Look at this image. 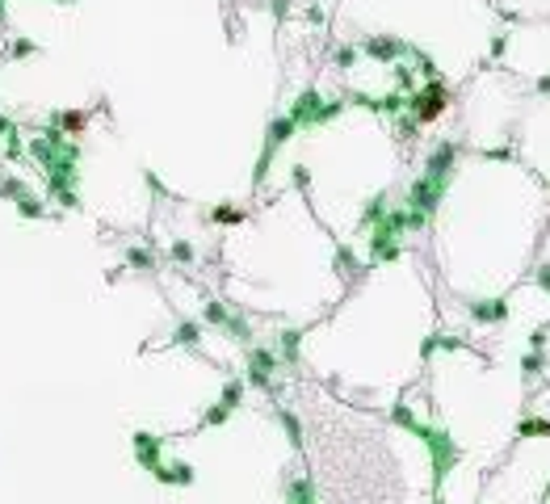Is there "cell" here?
Here are the masks:
<instances>
[{
  "label": "cell",
  "instance_id": "5bb4252c",
  "mask_svg": "<svg viewBox=\"0 0 550 504\" xmlns=\"http://www.w3.org/2000/svg\"><path fill=\"white\" fill-rule=\"evenodd\" d=\"M173 345H198V324H177V332H173Z\"/></svg>",
  "mask_w": 550,
  "mask_h": 504
},
{
  "label": "cell",
  "instance_id": "44dd1931",
  "mask_svg": "<svg viewBox=\"0 0 550 504\" xmlns=\"http://www.w3.org/2000/svg\"><path fill=\"white\" fill-rule=\"evenodd\" d=\"M223 328H227L231 336H240V340H248V324H244L240 316H227V324H223Z\"/></svg>",
  "mask_w": 550,
  "mask_h": 504
},
{
  "label": "cell",
  "instance_id": "30bf717a",
  "mask_svg": "<svg viewBox=\"0 0 550 504\" xmlns=\"http://www.w3.org/2000/svg\"><path fill=\"white\" fill-rule=\"evenodd\" d=\"M286 504H315V492H311V483H307V479L290 483V496H286Z\"/></svg>",
  "mask_w": 550,
  "mask_h": 504
},
{
  "label": "cell",
  "instance_id": "6da1fadb",
  "mask_svg": "<svg viewBox=\"0 0 550 504\" xmlns=\"http://www.w3.org/2000/svg\"><path fill=\"white\" fill-rule=\"evenodd\" d=\"M395 425H404V429H412L424 445H428V454H433V483L442 487L446 483V475L462 463V449H458V441L446 433V429H437V425H420L408 408H395Z\"/></svg>",
  "mask_w": 550,
  "mask_h": 504
},
{
  "label": "cell",
  "instance_id": "d4e9b609",
  "mask_svg": "<svg viewBox=\"0 0 550 504\" xmlns=\"http://www.w3.org/2000/svg\"><path fill=\"white\" fill-rule=\"evenodd\" d=\"M546 500H550V487H546Z\"/></svg>",
  "mask_w": 550,
  "mask_h": 504
},
{
  "label": "cell",
  "instance_id": "603a6c76",
  "mask_svg": "<svg viewBox=\"0 0 550 504\" xmlns=\"http://www.w3.org/2000/svg\"><path fill=\"white\" fill-rule=\"evenodd\" d=\"M538 282H542V290H546V294H550V269H546V265H542V269H538Z\"/></svg>",
  "mask_w": 550,
  "mask_h": 504
},
{
  "label": "cell",
  "instance_id": "8fae6325",
  "mask_svg": "<svg viewBox=\"0 0 550 504\" xmlns=\"http://www.w3.org/2000/svg\"><path fill=\"white\" fill-rule=\"evenodd\" d=\"M17 211H21V219H42V197H34V193L17 197Z\"/></svg>",
  "mask_w": 550,
  "mask_h": 504
},
{
  "label": "cell",
  "instance_id": "5b68a950",
  "mask_svg": "<svg viewBox=\"0 0 550 504\" xmlns=\"http://www.w3.org/2000/svg\"><path fill=\"white\" fill-rule=\"evenodd\" d=\"M131 445H135V463H139L143 471H155V467L164 463V441H160L155 433H143V429H139V433L131 437Z\"/></svg>",
  "mask_w": 550,
  "mask_h": 504
},
{
  "label": "cell",
  "instance_id": "2e32d148",
  "mask_svg": "<svg viewBox=\"0 0 550 504\" xmlns=\"http://www.w3.org/2000/svg\"><path fill=\"white\" fill-rule=\"evenodd\" d=\"M227 416H231V408H227V403H214V408L202 416V425H227Z\"/></svg>",
  "mask_w": 550,
  "mask_h": 504
},
{
  "label": "cell",
  "instance_id": "9a60e30c",
  "mask_svg": "<svg viewBox=\"0 0 550 504\" xmlns=\"http://www.w3.org/2000/svg\"><path fill=\"white\" fill-rule=\"evenodd\" d=\"M240 399H244V382H227V391H223V399H218V403H227V408L236 412Z\"/></svg>",
  "mask_w": 550,
  "mask_h": 504
},
{
  "label": "cell",
  "instance_id": "ac0fdd59",
  "mask_svg": "<svg viewBox=\"0 0 550 504\" xmlns=\"http://www.w3.org/2000/svg\"><path fill=\"white\" fill-rule=\"evenodd\" d=\"M210 219H214V223H240L244 215H240L236 206H214V211H210Z\"/></svg>",
  "mask_w": 550,
  "mask_h": 504
},
{
  "label": "cell",
  "instance_id": "d6986e66",
  "mask_svg": "<svg viewBox=\"0 0 550 504\" xmlns=\"http://www.w3.org/2000/svg\"><path fill=\"white\" fill-rule=\"evenodd\" d=\"M282 429L290 433V441H294V445H303V429H298V416H290V412H282Z\"/></svg>",
  "mask_w": 550,
  "mask_h": 504
},
{
  "label": "cell",
  "instance_id": "52a82bcc",
  "mask_svg": "<svg viewBox=\"0 0 550 504\" xmlns=\"http://www.w3.org/2000/svg\"><path fill=\"white\" fill-rule=\"evenodd\" d=\"M151 475H155L164 487H189V483H193V467H189V463H177V467H164V463H160Z\"/></svg>",
  "mask_w": 550,
  "mask_h": 504
},
{
  "label": "cell",
  "instance_id": "e0dca14e",
  "mask_svg": "<svg viewBox=\"0 0 550 504\" xmlns=\"http://www.w3.org/2000/svg\"><path fill=\"white\" fill-rule=\"evenodd\" d=\"M227 316H231V311L223 307V302H206V320H210V324L223 328V324H227Z\"/></svg>",
  "mask_w": 550,
  "mask_h": 504
},
{
  "label": "cell",
  "instance_id": "9c48e42d",
  "mask_svg": "<svg viewBox=\"0 0 550 504\" xmlns=\"http://www.w3.org/2000/svg\"><path fill=\"white\" fill-rule=\"evenodd\" d=\"M298 340H303L298 328H286V332H282V358H286V362H298Z\"/></svg>",
  "mask_w": 550,
  "mask_h": 504
},
{
  "label": "cell",
  "instance_id": "7a4b0ae2",
  "mask_svg": "<svg viewBox=\"0 0 550 504\" xmlns=\"http://www.w3.org/2000/svg\"><path fill=\"white\" fill-rule=\"evenodd\" d=\"M341 114V101H323L315 88L298 93V101L290 106V122L294 126H323V122H332Z\"/></svg>",
  "mask_w": 550,
  "mask_h": 504
},
{
  "label": "cell",
  "instance_id": "277c9868",
  "mask_svg": "<svg viewBox=\"0 0 550 504\" xmlns=\"http://www.w3.org/2000/svg\"><path fill=\"white\" fill-rule=\"evenodd\" d=\"M446 84L442 80H433V84H424V93H408V101H412V114H416V122H433L437 114H442L446 110Z\"/></svg>",
  "mask_w": 550,
  "mask_h": 504
},
{
  "label": "cell",
  "instance_id": "7c38bea8",
  "mask_svg": "<svg viewBox=\"0 0 550 504\" xmlns=\"http://www.w3.org/2000/svg\"><path fill=\"white\" fill-rule=\"evenodd\" d=\"M521 437H550V420H542V416L521 420Z\"/></svg>",
  "mask_w": 550,
  "mask_h": 504
},
{
  "label": "cell",
  "instance_id": "ffe728a7",
  "mask_svg": "<svg viewBox=\"0 0 550 504\" xmlns=\"http://www.w3.org/2000/svg\"><path fill=\"white\" fill-rule=\"evenodd\" d=\"M26 193H30L26 181H5V185H0V197H13V202H17V197H26Z\"/></svg>",
  "mask_w": 550,
  "mask_h": 504
},
{
  "label": "cell",
  "instance_id": "cb8c5ba5",
  "mask_svg": "<svg viewBox=\"0 0 550 504\" xmlns=\"http://www.w3.org/2000/svg\"><path fill=\"white\" fill-rule=\"evenodd\" d=\"M433 504H446V500H433Z\"/></svg>",
  "mask_w": 550,
  "mask_h": 504
},
{
  "label": "cell",
  "instance_id": "7402d4cb",
  "mask_svg": "<svg viewBox=\"0 0 550 504\" xmlns=\"http://www.w3.org/2000/svg\"><path fill=\"white\" fill-rule=\"evenodd\" d=\"M173 257H177V261H193V244L177 240V244H173Z\"/></svg>",
  "mask_w": 550,
  "mask_h": 504
},
{
  "label": "cell",
  "instance_id": "ba28073f",
  "mask_svg": "<svg viewBox=\"0 0 550 504\" xmlns=\"http://www.w3.org/2000/svg\"><path fill=\"white\" fill-rule=\"evenodd\" d=\"M471 311H475V320L479 324H504L509 320V307L496 298V302H471Z\"/></svg>",
  "mask_w": 550,
  "mask_h": 504
},
{
  "label": "cell",
  "instance_id": "8992f818",
  "mask_svg": "<svg viewBox=\"0 0 550 504\" xmlns=\"http://www.w3.org/2000/svg\"><path fill=\"white\" fill-rule=\"evenodd\" d=\"M273 366H278V353H269V349H252V353H248V382H252V387H269Z\"/></svg>",
  "mask_w": 550,
  "mask_h": 504
},
{
  "label": "cell",
  "instance_id": "4fadbf2b",
  "mask_svg": "<svg viewBox=\"0 0 550 504\" xmlns=\"http://www.w3.org/2000/svg\"><path fill=\"white\" fill-rule=\"evenodd\" d=\"M126 265H135V269H151L155 257H151L147 248H131V252H126Z\"/></svg>",
  "mask_w": 550,
  "mask_h": 504
},
{
  "label": "cell",
  "instance_id": "3957f363",
  "mask_svg": "<svg viewBox=\"0 0 550 504\" xmlns=\"http://www.w3.org/2000/svg\"><path fill=\"white\" fill-rule=\"evenodd\" d=\"M408 227V215H387L374 223V261H395L399 257V231Z\"/></svg>",
  "mask_w": 550,
  "mask_h": 504
}]
</instances>
